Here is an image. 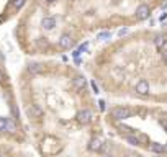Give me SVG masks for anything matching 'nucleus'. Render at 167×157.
<instances>
[{"label": "nucleus", "instance_id": "nucleus-1", "mask_svg": "<svg viewBox=\"0 0 167 157\" xmlns=\"http://www.w3.org/2000/svg\"><path fill=\"white\" fill-rule=\"evenodd\" d=\"M110 113H112V118L113 119H118V121L128 119V118L133 116V111L129 110V108H126V106H117V108H113Z\"/></svg>", "mask_w": 167, "mask_h": 157}, {"label": "nucleus", "instance_id": "nucleus-2", "mask_svg": "<svg viewBox=\"0 0 167 157\" xmlns=\"http://www.w3.org/2000/svg\"><path fill=\"white\" fill-rule=\"evenodd\" d=\"M77 121L79 123H82V124H89L90 121L93 119V113L90 111V110H81L77 113Z\"/></svg>", "mask_w": 167, "mask_h": 157}, {"label": "nucleus", "instance_id": "nucleus-3", "mask_svg": "<svg viewBox=\"0 0 167 157\" xmlns=\"http://www.w3.org/2000/svg\"><path fill=\"white\" fill-rule=\"evenodd\" d=\"M57 44H59L61 49H70L74 46V39H72L70 34H62L59 38V41H57Z\"/></svg>", "mask_w": 167, "mask_h": 157}, {"label": "nucleus", "instance_id": "nucleus-4", "mask_svg": "<svg viewBox=\"0 0 167 157\" xmlns=\"http://www.w3.org/2000/svg\"><path fill=\"white\" fill-rule=\"evenodd\" d=\"M149 12H151L149 7H148L146 3H141V5L136 8V13H134L136 20H146V18L149 17Z\"/></svg>", "mask_w": 167, "mask_h": 157}, {"label": "nucleus", "instance_id": "nucleus-5", "mask_svg": "<svg viewBox=\"0 0 167 157\" xmlns=\"http://www.w3.org/2000/svg\"><path fill=\"white\" fill-rule=\"evenodd\" d=\"M41 28L43 30H46V31H51V30H54L56 28V18L54 17H44L41 20Z\"/></svg>", "mask_w": 167, "mask_h": 157}, {"label": "nucleus", "instance_id": "nucleus-6", "mask_svg": "<svg viewBox=\"0 0 167 157\" xmlns=\"http://www.w3.org/2000/svg\"><path fill=\"white\" fill-rule=\"evenodd\" d=\"M134 90H136V94H139V95H146V94H149V82H148V80H144V78H141V80L136 84Z\"/></svg>", "mask_w": 167, "mask_h": 157}, {"label": "nucleus", "instance_id": "nucleus-7", "mask_svg": "<svg viewBox=\"0 0 167 157\" xmlns=\"http://www.w3.org/2000/svg\"><path fill=\"white\" fill-rule=\"evenodd\" d=\"M43 70H44V67L39 62H31L28 66V74H31V75H39V74H43Z\"/></svg>", "mask_w": 167, "mask_h": 157}, {"label": "nucleus", "instance_id": "nucleus-8", "mask_svg": "<svg viewBox=\"0 0 167 157\" xmlns=\"http://www.w3.org/2000/svg\"><path fill=\"white\" fill-rule=\"evenodd\" d=\"M85 84H87V80H85L84 75H77V77H74V80H72V85H74L76 90H82L85 87Z\"/></svg>", "mask_w": 167, "mask_h": 157}, {"label": "nucleus", "instance_id": "nucleus-9", "mask_svg": "<svg viewBox=\"0 0 167 157\" xmlns=\"http://www.w3.org/2000/svg\"><path fill=\"white\" fill-rule=\"evenodd\" d=\"M89 149H90V151H100V149H102V141L98 138L97 139H92L90 144H89Z\"/></svg>", "mask_w": 167, "mask_h": 157}, {"label": "nucleus", "instance_id": "nucleus-10", "mask_svg": "<svg viewBox=\"0 0 167 157\" xmlns=\"http://www.w3.org/2000/svg\"><path fill=\"white\" fill-rule=\"evenodd\" d=\"M154 43H156V46H159V48H161V46H164L165 44V43H167V34H157V36H156V39H154Z\"/></svg>", "mask_w": 167, "mask_h": 157}, {"label": "nucleus", "instance_id": "nucleus-11", "mask_svg": "<svg viewBox=\"0 0 167 157\" xmlns=\"http://www.w3.org/2000/svg\"><path fill=\"white\" fill-rule=\"evenodd\" d=\"M8 118H3V116H0V131H7L8 129Z\"/></svg>", "mask_w": 167, "mask_h": 157}, {"label": "nucleus", "instance_id": "nucleus-12", "mask_svg": "<svg viewBox=\"0 0 167 157\" xmlns=\"http://www.w3.org/2000/svg\"><path fill=\"white\" fill-rule=\"evenodd\" d=\"M151 151H154V152H164V144L152 142V144H151Z\"/></svg>", "mask_w": 167, "mask_h": 157}, {"label": "nucleus", "instance_id": "nucleus-13", "mask_svg": "<svg viewBox=\"0 0 167 157\" xmlns=\"http://www.w3.org/2000/svg\"><path fill=\"white\" fill-rule=\"evenodd\" d=\"M25 5V0H13V8H21Z\"/></svg>", "mask_w": 167, "mask_h": 157}, {"label": "nucleus", "instance_id": "nucleus-14", "mask_svg": "<svg viewBox=\"0 0 167 157\" xmlns=\"http://www.w3.org/2000/svg\"><path fill=\"white\" fill-rule=\"evenodd\" d=\"M97 38H98V39H110V38H112V33H100Z\"/></svg>", "mask_w": 167, "mask_h": 157}, {"label": "nucleus", "instance_id": "nucleus-15", "mask_svg": "<svg viewBox=\"0 0 167 157\" xmlns=\"http://www.w3.org/2000/svg\"><path fill=\"white\" fill-rule=\"evenodd\" d=\"M126 141H129L131 144H139V139H138V138H133V136H126Z\"/></svg>", "mask_w": 167, "mask_h": 157}, {"label": "nucleus", "instance_id": "nucleus-16", "mask_svg": "<svg viewBox=\"0 0 167 157\" xmlns=\"http://www.w3.org/2000/svg\"><path fill=\"white\" fill-rule=\"evenodd\" d=\"M92 89H93V92H95V94H98V87H97L95 82H92Z\"/></svg>", "mask_w": 167, "mask_h": 157}, {"label": "nucleus", "instance_id": "nucleus-17", "mask_svg": "<svg viewBox=\"0 0 167 157\" xmlns=\"http://www.w3.org/2000/svg\"><path fill=\"white\" fill-rule=\"evenodd\" d=\"M161 124L165 128V131H167V119H165V118H162V119H161Z\"/></svg>", "mask_w": 167, "mask_h": 157}, {"label": "nucleus", "instance_id": "nucleus-18", "mask_svg": "<svg viewBox=\"0 0 167 157\" xmlns=\"http://www.w3.org/2000/svg\"><path fill=\"white\" fill-rule=\"evenodd\" d=\"M128 33V30H126V28H123V30H120L118 31V34H120V36H123V34H126Z\"/></svg>", "mask_w": 167, "mask_h": 157}, {"label": "nucleus", "instance_id": "nucleus-19", "mask_svg": "<svg viewBox=\"0 0 167 157\" xmlns=\"http://www.w3.org/2000/svg\"><path fill=\"white\" fill-rule=\"evenodd\" d=\"M46 3H54V2H57V0H44Z\"/></svg>", "mask_w": 167, "mask_h": 157}, {"label": "nucleus", "instance_id": "nucleus-20", "mask_svg": "<svg viewBox=\"0 0 167 157\" xmlns=\"http://www.w3.org/2000/svg\"><path fill=\"white\" fill-rule=\"evenodd\" d=\"M162 54H164V59H165V61H167V51H164V53H162Z\"/></svg>", "mask_w": 167, "mask_h": 157}, {"label": "nucleus", "instance_id": "nucleus-21", "mask_svg": "<svg viewBox=\"0 0 167 157\" xmlns=\"http://www.w3.org/2000/svg\"><path fill=\"white\" fill-rule=\"evenodd\" d=\"M2 78H3V75H2V72H0V82H2Z\"/></svg>", "mask_w": 167, "mask_h": 157}, {"label": "nucleus", "instance_id": "nucleus-22", "mask_svg": "<svg viewBox=\"0 0 167 157\" xmlns=\"http://www.w3.org/2000/svg\"><path fill=\"white\" fill-rule=\"evenodd\" d=\"M164 151H165V152H167V144H165V146H164Z\"/></svg>", "mask_w": 167, "mask_h": 157}, {"label": "nucleus", "instance_id": "nucleus-23", "mask_svg": "<svg viewBox=\"0 0 167 157\" xmlns=\"http://www.w3.org/2000/svg\"><path fill=\"white\" fill-rule=\"evenodd\" d=\"M0 157H2V155H0Z\"/></svg>", "mask_w": 167, "mask_h": 157}]
</instances>
